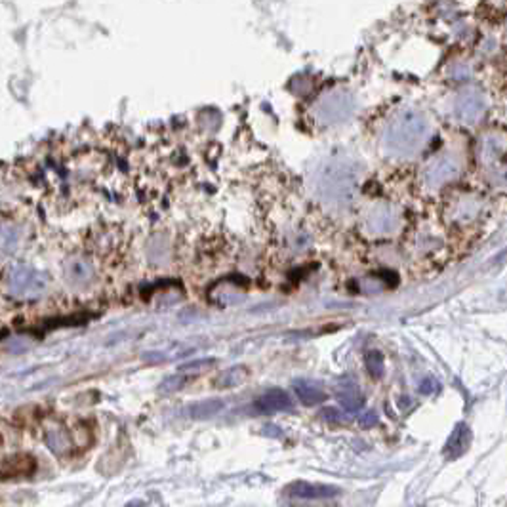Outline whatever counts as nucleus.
<instances>
[{"label":"nucleus","instance_id":"nucleus-16","mask_svg":"<svg viewBox=\"0 0 507 507\" xmlns=\"http://www.w3.org/2000/svg\"><path fill=\"white\" fill-rule=\"evenodd\" d=\"M185 378H181V376H172V378H168V380H165L159 386V391L160 393H174V391H178V389H181V387L185 386Z\"/></svg>","mask_w":507,"mask_h":507},{"label":"nucleus","instance_id":"nucleus-19","mask_svg":"<svg viewBox=\"0 0 507 507\" xmlns=\"http://www.w3.org/2000/svg\"><path fill=\"white\" fill-rule=\"evenodd\" d=\"M359 424H361V427H372V425L378 424V414L376 412H366V414H362L361 419H359Z\"/></svg>","mask_w":507,"mask_h":507},{"label":"nucleus","instance_id":"nucleus-8","mask_svg":"<svg viewBox=\"0 0 507 507\" xmlns=\"http://www.w3.org/2000/svg\"><path fill=\"white\" fill-rule=\"evenodd\" d=\"M338 400L345 412H359L364 405V397L359 393V389L353 381L343 380L338 389Z\"/></svg>","mask_w":507,"mask_h":507},{"label":"nucleus","instance_id":"nucleus-1","mask_svg":"<svg viewBox=\"0 0 507 507\" xmlns=\"http://www.w3.org/2000/svg\"><path fill=\"white\" fill-rule=\"evenodd\" d=\"M427 133H429V124L424 114L416 109H405L386 128L383 145L391 155L408 157L419 151Z\"/></svg>","mask_w":507,"mask_h":507},{"label":"nucleus","instance_id":"nucleus-15","mask_svg":"<svg viewBox=\"0 0 507 507\" xmlns=\"http://www.w3.org/2000/svg\"><path fill=\"white\" fill-rule=\"evenodd\" d=\"M383 366H386V361H383V355L380 351H370L366 355V368L372 378H381L383 376Z\"/></svg>","mask_w":507,"mask_h":507},{"label":"nucleus","instance_id":"nucleus-11","mask_svg":"<svg viewBox=\"0 0 507 507\" xmlns=\"http://www.w3.org/2000/svg\"><path fill=\"white\" fill-rule=\"evenodd\" d=\"M294 391L298 395V399L307 406L321 405L326 399V393H324L323 389L315 386V383H311V381L298 380L294 383Z\"/></svg>","mask_w":507,"mask_h":507},{"label":"nucleus","instance_id":"nucleus-20","mask_svg":"<svg viewBox=\"0 0 507 507\" xmlns=\"http://www.w3.org/2000/svg\"><path fill=\"white\" fill-rule=\"evenodd\" d=\"M323 418L328 419V422H340V412L336 408H326L323 412Z\"/></svg>","mask_w":507,"mask_h":507},{"label":"nucleus","instance_id":"nucleus-7","mask_svg":"<svg viewBox=\"0 0 507 507\" xmlns=\"http://www.w3.org/2000/svg\"><path fill=\"white\" fill-rule=\"evenodd\" d=\"M292 408H294V402H292L290 395L282 389H271L256 400V410L261 414L288 412Z\"/></svg>","mask_w":507,"mask_h":507},{"label":"nucleus","instance_id":"nucleus-9","mask_svg":"<svg viewBox=\"0 0 507 507\" xmlns=\"http://www.w3.org/2000/svg\"><path fill=\"white\" fill-rule=\"evenodd\" d=\"M470 441H471V433L470 429H467V425L460 424L456 429H454V433L451 435V439H448L446 446H444V454L448 458L462 456L463 452L467 451Z\"/></svg>","mask_w":507,"mask_h":507},{"label":"nucleus","instance_id":"nucleus-6","mask_svg":"<svg viewBox=\"0 0 507 507\" xmlns=\"http://www.w3.org/2000/svg\"><path fill=\"white\" fill-rule=\"evenodd\" d=\"M484 109H487L484 97L477 90L463 92V94L458 95L456 103H454V113L465 124H473V122L479 121L484 113Z\"/></svg>","mask_w":507,"mask_h":507},{"label":"nucleus","instance_id":"nucleus-17","mask_svg":"<svg viewBox=\"0 0 507 507\" xmlns=\"http://www.w3.org/2000/svg\"><path fill=\"white\" fill-rule=\"evenodd\" d=\"M437 391H439V383L437 380H433V378H427V380L422 381V386H419V393L424 395L437 393Z\"/></svg>","mask_w":507,"mask_h":507},{"label":"nucleus","instance_id":"nucleus-13","mask_svg":"<svg viewBox=\"0 0 507 507\" xmlns=\"http://www.w3.org/2000/svg\"><path fill=\"white\" fill-rule=\"evenodd\" d=\"M246 378H248V368L233 366L217 376L216 387H220V389L237 387V386H241V383H244V381H246Z\"/></svg>","mask_w":507,"mask_h":507},{"label":"nucleus","instance_id":"nucleus-4","mask_svg":"<svg viewBox=\"0 0 507 507\" xmlns=\"http://www.w3.org/2000/svg\"><path fill=\"white\" fill-rule=\"evenodd\" d=\"M460 174V160L454 155H441L433 159L425 168V181L431 187H441L446 181H451Z\"/></svg>","mask_w":507,"mask_h":507},{"label":"nucleus","instance_id":"nucleus-2","mask_svg":"<svg viewBox=\"0 0 507 507\" xmlns=\"http://www.w3.org/2000/svg\"><path fill=\"white\" fill-rule=\"evenodd\" d=\"M355 189V172L349 166H328L321 178V193L326 201H349Z\"/></svg>","mask_w":507,"mask_h":507},{"label":"nucleus","instance_id":"nucleus-10","mask_svg":"<svg viewBox=\"0 0 507 507\" xmlns=\"http://www.w3.org/2000/svg\"><path fill=\"white\" fill-rule=\"evenodd\" d=\"M292 494L299 496V498L317 500V498H330V496H336L338 489H334V487H324V484L296 482V484H292Z\"/></svg>","mask_w":507,"mask_h":507},{"label":"nucleus","instance_id":"nucleus-18","mask_svg":"<svg viewBox=\"0 0 507 507\" xmlns=\"http://www.w3.org/2000/svg\"><path fill=\"white\" fill-rule=\"evenodd\" d=\"M212 359H204V361H195V362H189V364H185L181 366V372H189V370H204V368H208L212 364Z\"/></svg>","mask_w":507,"mask_h":507},{"label":"nucleus","instance_id":"nucleus-14","mask_svg":"<svg viewBox=\"0 0 507 507\" xmlns=\"http://www.w3.org/2000/svg\"><path fill=\"white\" fill-rule=\"evenodd\" d=\"M222 408H223V400L208 399V400H201L197 405L191 406L189 414L193 418L204 419V418H210V416H214V414H217Z\"/></svg>","mask_w":507,"mask_h":507},{"label":"nucleus","instance_id":"nucleus-3","mask_svg":"<svg viewBox=\"0 0 507 507\" xmlns=\"http://www.w3.org/2000/svg\"><path fill=\"white\" fill-rule=\"evenodd\" d=\"M353 111V100L347 92H332L326 97H323L317 105V117L318 121L324 124H336L347 119Z\"/></svg>","mask_w":507,"mask_h":507},{"label":"nucleus","instance_id":"nucleus-5","mask_svg":"<svg viewBox=\"0 0 507 507\" xmlns=\"http://www.w3.org/2000/svg\"><path fill=\"white\" fill-rule=\"evenodd\" d=\"M37 460L31 454H12L2 460L0 463V479L2 481H16V479H27L37 473Z\"/></svg>","mask_w":507,"mask_h":507},{"label":"nucleus","instance_id":"nucleus-12","mask_svg":"<svg viewBox=\"0 0 507 507\" xmlns=\"http://www.w3.org/2000/svg\"><path fill=\"white\" fill-rule=\"evenodd\" d=\"M397 223V216H395L391 210L387 208H378L374 210L370 217H368V227L374 233H383V231H391Z\"/></svg>","mask_w":507,"mask_h":507}]
</instances>
